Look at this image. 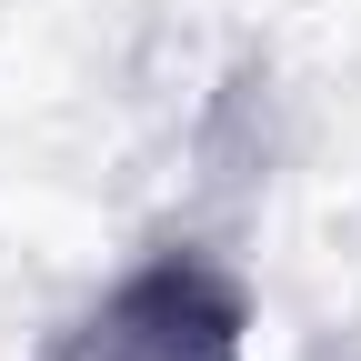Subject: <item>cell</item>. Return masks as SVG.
<instances>
[{
    "label": "cell",
    "instance_id": "1",
    "mask_svg": "<svg viewBox=\"0 0 361 361\" xmlns=\"http://www.w3.org/2000/svg\"><path fill=\"white\" fill-rule=\"evenodd\" d=\"M251 301L211 251H151L80 311L40 361H241Z\"/></svg>",
    "mask_w": 361,
    "mask_h": 361
}]
</instances>
